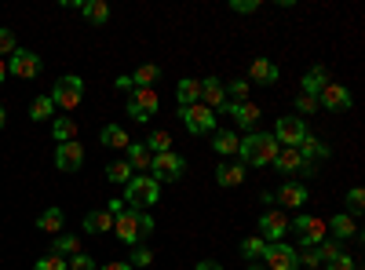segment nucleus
Masks as SVG:
<instances>
[{"instance_id":"1","label":"nucleus","mask_w":365,"mask_h":270,"mask_svg":"<svg viewBox=\"0 0 365 270\" xmlns=\"http://www.w3.org/2000/svg\"><path fill=\"white\" fill-rule=\"evenodd\" d=\"M278 139H274L270 132H249L245 139L237 142V157L245 168H263V165H274V157H278Z\"/></svg>"},{"instance_id":"2","label":"nucleus","mask_w":365,"mask_h":270,"mask_svg":"<svg viewBox=\"0 0 365 270\" xmlns=\"http://www.w3.org/2000/svg\"><path fill=\"white\" fill-rule=\"evenodd\" d=\"M158 197H161V183L150 175H132L125 183V204H132L135 212L146 204H158Z\"/></svg>"},{"instance_id":"3","label":"nucleus","mask_w":365,"mask_h":270,"mask_svg":"<svg viewBox=\"0 0 365 270\" xmlns=\"http://www.w3.org/2000/svg\"><path fill=\"white\" fill-rule=\"evenodd\" d=\"M81 99H84V81H81V77L66 73V77H58V81H55V88H51V103H55L58 110H77Z\"/></svg>"},{"instance_id":"4","label":"nucleus","mask_w":365,"mask_h":270,"mask_svg":"<svg viewBox=\"0 0 365 270\" xmlns=\"http://www.w3.org/2000/svg\"><path fill=\"white\" fill-rule=\"evenodd\" d=\"M289 230L299 234V249H318L325 237H329L325 219H318V216H296V219L289 223Z\"/></svg>"},{"instance_id":"5","label":"nucleus","mask_w":365,"mask_h":270,"mask_svg":"<svg viewBox=\"0 0 365 270\" xmlns=\"http://www.w3.org/2000/svg\"><path fill=\"white\" fill-rule=\"evenodd\" d=\"M182 172H187V157H179L175 150L154 154V161H150V179H158V183H175Z\"/></svg>"},{"instance_id":"6","label":"nucleus","mask_w":365,"mask_h":270,"mask_svg":"<svg viewBox=\"0 0 365 270\" xmlns=\"http://www.w3.org/2000/svg\"><path fill=\"white\" fill-rule=\"evenodd\" d=\"M179 117H182V125H187L190 135H208V132H216V113H212L208 106H201V103L179 106Z\"/></svg>"},{"instance_id":"7","label":"nucleus","mask_w":365,"mask_h":270,"mask_svg":"<svg viewBox=\"0 0 365 270\" xmlns=\"http://www.w3.org/2000/svg\"><path fill=\"white\" fill-rule=\"evenodd\" d=\"M259 259L267 263V270H299L296 249H292L289 242H274V245H267Z\"/></svg>"},{"instance_id":"8","label":"nucleus","mask_w":365,"mask_h":270,"mask_svg":"<svg viewBox=\"0 0 365 270\" xmlns=\"http://www.w3.org/2000/svg\"><path fill=\"white\" fill-rule=\"evenodd\" d=\"M41 55L37 51H29V48H15V55L8 58V73H15L19 81H34L41 73Z\"/></svg>"},{"instance_id":"9","label":"nucleus","mask_w":365,"mask_h":270,"mask_svg":"<svg viewBox=\"0 0 365 270\" xmlns=\"http://www.w3.org/2000/svg\"><path fill=\"white\" fill-rule=\"evenodd\" d=\"M285 234H289V216L278 212V208H267L259 216V237L267 245H274V242H285Z\"/></svg>"},{"instance_id":"10","label":"nucleus","mask_w":365,"mask_h":270,"mask_svg":"<svg viewBox=\"0 0 365 270\" xmlns=\"http://www.w3.org/2000/svg\"><path fill=\"white\" fill-rule=\"evenodd\" d=\"M318 106H325L329 113H347V110L354 106L351 88H344V84H336V81H329V84L322 88V95H318Z\"/></svg>"},{"instance_id":"11","label":"nucleus","mask_w":365,"mask_h":270,"mask_svg":"<svg viewBox=\"0 0 365 270\" xmlns=\"http://www.w3.org/2000/svg\"><path fill=\"white\" fill-rule=\"evenodd\" d=\"M113 234H117V242H125V245H143V237H139V212L135 208H125V212H117L113 216Z\"/></svg>"},{"instance_id":"12","label":"nucleus","mask_w":365,"mask_h":270,"mask_svg":"<svg viewBox=\"0 0 365 270\" xmlns=\"http://www.w3.org/2000/svg\"><path fill=\"white\" fill-rule=\"evenodd\" d=\"M274 168H278L282 175H314V165L303 161L296 146H282L278 157H274Z\"/></svg>"},{"instance_id":"13","label":"nucleus","mask_w":365,"mask_h":270,"mask_svg":"<svg viewBox=\"0 0 365 270\" xmlns=\"http://www.w3.org/2000/svg\"><path fill=\"white\" fill-rule=\"evenodd\" d=\"M270 135L278 139V146H299V139L307 135V125H303V117H278Z\"/></svg>"},{"instance_id":"14","label":"nucleus","mask_w":365,"mask_h":270,"mask_svg":"<svg viewBox=\"0 0 365 270\" xmlns=\"http://www.w3.org/2000/svg\"><path fill=\"white\" fill-rule=\"evenodd\" d=\"M220 113H227V117H234V125L237 128H245V132H256V125H259V106L256 103H227Z\"/></svg>"},{"instance_id":"15","label":"nucleus","mask_w":365,"mask_h":270,"mask_svg":"<svg viewBox=\"0 0 365 270\" xmlns=\"http://www.w3.org/2000/svg\"><path fill=\"white\" fill-rule=\"evenodd\" d=\"M81 165H84V146H81L77 139L55 146V168H58V172H77Z\"/></svg>"},{"instance_id":"16","label":"nucleus","mask_w":365,"mask_h":270,"mask_svg":"<svg viewBox=\"0 0 365 270\" xmlns=\"http://www.w3.org/2000/svg\"><path fill=\"white\" fill-rule=\"evenodd\" d=\"M201 106H208L212 113L227 106V84L220 77H205L201 81Z\"/></svg>"},{"instance_id":"17","label":"nucleus","mask_w":365,"mask_h":270,"mask_svg":"<svg viewBox=\"0 0 365 270\" xmlns=\"http://www.w3.org/2000/svg\"><path fill=\"white\" fill-rule=\"evenodd\" d=\"M245 165H241V161H223L220 168H216V183L223 187V190H234V187H241V183H245Z\"/></svg>"},{"instance_id":"18","label":"nucleus","mask_w":365,"mask_h":270,"mask_svg":"<svg viewBox=\"0 0 365 270\" xmlns=\"http://www.w3.org/2000/svg\"><path fill=\"white\" fill-rule=\"evenodd\" d=\"M274 201L285 204V208H299V204H307V201H311V190L303 187V183H282L278 194H274Z\"/></svg>"},{"instance_id":"19","label":"nucleus","mask_w":365,"mask_h":270,"mask_svg":"<svg viewBox=\"0 0 365 270\" xmlns=\"http://www.w3.org/2000/svg\"><path fill=\"white\" fill-rule=\"evenodd\" d=\"M282 70L270 63V58H252V66H249V84H278Z\"/></svg>"},{"instance_id":"20","label":"nucleus","mask_w":365,"mask_h":270,"mask_svg":"<svg viewBox=\"0 0 365 270\" xmlns=\"http://www.w3.org/2000/svg\"><path fill=\"white\" fill-rule=\"evenodd\" d=\"M325 230H329L332 242H351V237H358V227H354V219L347 212H336V216L325 223Z\"/></svg>"},{"instance_id":"21","label":"nucleus","mask_w":365,"mask_h":270,"mask_svg":"<svg viewBox=\"0 0 365 270\" xmlns=\"http://www.w3.org/2000/svg\"><path fill=\"white\" fill-rule=\"evenodd\" d=\"M296 150H299V157H303V161H311V165H314V161L332 157V146H325V142H322V139H314L311 132L299 139V146H296Z\"/></svg>"},{"instance_id":"22","label":"nucleus","mask_w":365,"mask_h":270,"mask_svg":"<svg viewBox=\"0 0 365 270\" xmlns=\"http://www.w3.org/2000/svg\"><path fill=\"white\" fill-rule=\"evenodd\" d=\"M73 8H77L88 22H96V26H103V22L110 19V4H106V0H73Z\"/></svg>"},{"instance_id":"23","label":"nucleus","mask_w":365,"mask_h":270,"mask_svg":"<svg viewBox=\"0 0 365 270\" xmlns=\"http://www.w3.org/2000/svg\"><path fill=\"white\" fill-rule=\"evenodd\" d=\"M329 84V70L325 66H311L307 73H303V81H299V88H303V95H322V88Z\"/></svg>"},{"instance_id":"24","label":"nucleus","mask_w":365,"mask_h":270,"mask_svg":"<svg viewBox=\"0 0 365 270\" xmlns=\"http://www.w3.org/2000/svg\"><path fill=\"white\" fill-rule=\"evenodd\" d=\"M135 110H143V113H150L154 117L158 113V106H161V99H158V88H132V99H128Z\"/></svg>"},{"instance_id":"25","label":"nucleus","mask_w":365,"mask_h":270,"mask_svg":"<svg viewBox=\"0 0 365 270\" xmlns=\"http://www.w3.org/2000/svg\"><path fill=\"white\" fill-rule=\"evenodd\" d=\"M125 161L132 165L135 175H143V172H150V161H154V154L146 150V142H128V157H125Z\"/></svg>"},{"instance_id":"26","label":"nucleus","mask_w":365,"mask_h":270,"mask_svg":"<svg viewBox=\"0 0 365 270\" xmlns=\"http://www.w3.org/2000/svg\"><path fill=\"white\" fill-rule=\"evenodd\" d=\"M175 99H179V106H194V103H201V81L182 77V81L175 84Z\"/></svg>"},{"instance_id":"27","label":"nucleus","mask_w":365,"mask_h":270,"mask_svg":"<svg viewBox=\"0 0 365 270\" xmlns=\"http://www.w3.org/2000/svg\"><path fill=\"white\" fill-rule=\"evenodd\" d=\"M113 230V216L106 208H96V212L84 216V234H110Z\"/></svg>"},{"instance_id":"28","label":"nucleus","mask_w":365,"mask_h":270,"mask_svg":"<svg viewBox=\"0 0 365 270\" xmlns=\"http://www.w3.org/2000/svg\"><path fill=\"white\" fill-rule=\"evenodd\" d=\"M63 223H66V216H63V208H48V212H41L37 216V230L41 234H63Z\"/></svg>"},{"instance_id":"29","label":"nucleus","mask_w":365,"mask_h":270,"mask_svg":"<svg viewBox=\"0 0 365 270\" xmlns=\"http://www.w3.org/2000/svg\"><path fill=\"white\" fill-rule=\"evenodd\" d=\"M99 139H103V146H110V150H128V132L120 128V125H106L103 132H99Z\"/></svg>"},{"instance_id":"30","label":"nucleus","mask_w":365,"mask_h":270,"mask_svg":"<svg viewBox=\"0 0 365 270\" xmlns=\"http://www.w3.org/2000/svg\"><path fill=\"white\" fill-rule=\"evenodd\" d=\"M51 135H55V142H73L77 139V121H73V117H55V121H51Z\"/></svg>"},{"instance_id":"31","label":"nucleus","mask_w":365,"mask_h":270,"mask_svg":"<svg viewBox=\"0 0 365 270\" xmlns=\"http://www.w3.org/2000/svg\"><path fill=\"white\" fill-rule=\"evenodd\" d=\"M158 81H161V66L158 63H146V66H139L132 73V88H154Z\"/></svg>"},{"instance_id":"32","label":"nucleus","mask_w":365,"mask_h":270,"mask_svg":"<svg viewBox=\"0 0 365 270\" xmlns=\"http://www.w3.org/2000/svg\"><path fill=\"white\" fill-rule=\"evenodd\" d=\"M143 142H146L150 154H168V150H172V132H168V128H154Z\"/></svg>"},{"instance_id":"33","label":"nucleus","mask_w":365,"mask_h":270,"mask_svg":"<svg viewBox=\"0 0 365 270\" xmlns=\"http://www.w3.org/2000/svg\"><path fill=\"white\" fill-rule=\"evenodd\" d=\"M81 252V237H73V234H58L55 242H51V256H77Z\"/></svg>"},{"instance_id":"34","label":"nucleus","mask_w":365,"mask_h":270,"mask_svg":"<svg viewBox=\"0 0 365 270\" xmlns=\"http://www.w3.org/2000/svg\"><path fill=\"white\" fill-rule=\"evenodd\" d=\"M51 113H55L51 95H37L34 103H29V121H51Z\"/></svg>"},{"instance_id":"35","label":"nucleus","mask_w":365,"mask_h":270,"mask_svg":"<svg viewBox=\"0 0 365 270\" xmlns=\"http://www.w3.org/2000/svg\"><path fill=\"white\" fill-rule=\"evenodd\" d=\"M237 142H241V139H237L234 132H220L216 139H212V150H216L220 157H234V154H237Z\"/></svg>"},{"instance_id":"36","label":"nucleus","mask_w":365,"mask_h":270,"mask_svg":"<svg viewBox=\"0 0 365 270\" xmlns=\"http://www.w3.org/2000/svg\"><path fill=\"white\" fill-rule=\"evenodd\" d=\"M132 175H135V172H132L128 161H110V165H106V179H110V183H117V187H125Z\"/></svg>"},{"instance_id":"37","label":"nucleus","mask_w":365,"mask_h":270,"mask_svg":"<svg viewBox=\"0 0 365 270\" xmlns=\"http://www.w3.org/2000/svg\"><path fill=\"white\" fill-rule=\"evenodd\" d=\"M249 92H252V84L241 77V81H230L227 84V103H249Z\"/></svg>"},{"instance_id":"38","label":"nucleus","mask_w":365,"mask_h":270,"mask_svg":"<svg viewBox=\"0 0 365 270\" xmlns=\"http://www.w3.org/2000/svg\"><path fill=\"white\" fill-rule=\"evenodd\" d=\"M263 249H267V242L256 234V237H245V242H241V256H245L249 263H256L259 256H263Z\"/></svg>"},{"instance_id":"39","label":"nucleus","mask_w":365,"mask_h":270,"mask_svg":"<svg viewBox=\"0 0 365 270\" xmlns=\"http://www.w3.org/2000/svg\"><path fill=\"white\" fill-rule=\"evenodd\" d=\"M365 212V190L361 187H351L347 190V216L354 219V216H361Z\"/></svg>"},{"instance_id":"40","label":"nucleus","mask_w":365,"mask_h":270,"mask_svg":"<svg viewBox=\"0 0 365 270\" xmlns=\"http://www.w3.org/2000/svg\"><path fill=\"white\" fill-rule=\"evenodd\" d=\"M314 252H318V259H322V263H332V259H336L344 249H340V242H332V237H325V242H322Z\"/></svg>"},{"instance_id":"41","label":"nucleus","mask_w":365,"mask_h":270,"mask_svg":"<svg viewBox=\"0 0 365 270\" xmlns=\"http://www.w3.org/2000/svg\"><path fill=\"white\" fill-rule=\"evenodd\" d=\"M150 263H154V252H150L146 245H135V249H132V259H128V266L135 270V266H150Z\"/></svg>"},{"instance_id":"42","label":"nucleus","mask_w":365,"mask_h":270,"mask_svg":"<svg viewBox=\"0 0 365 270\" xmlns=\"http://www.w3.org/2000/svg\"><path fill=\"white\" fill-rule=\"evenodd\" d=\"M66 270H96V259H91L88 252H77L66 259Z\"/></svg>"},{"instance_id":"43","label":"nucleus","mask_w":365,"mask_h":270,"mask_svg":"<svg viewBox=\"0 0 365 270\" xmlns=\"http://www.w3.org/2000/svg\"><path fill=\"white\" fill-rule=\"evenodd\" d=\"M34 270H66V259L63 256H41L34 263Z\"/></svg>"},{"instance_id":"44","label":"nucleus","mask_w":365,"mask_h":270,"mask_svg":"<svg viewBox=\"0 0 365 270\" xmlns=\"http://www.w3.org/2000/svg\"><path fill=\"white\" fill-rule=\"evenodd\" d=\"M15 48H19L15 33H11V29H0V58H4V55H15Z\"/></svg>"},{"instance_id":"45","label":"nucleus","mask_w":365,"mask_h":270,"mask_svg":"<svg viewBox=\"0 0 365 270\" xmlns=\"http://www.w3.org/2000/svg\"><path fill=\"white\" fill-rule=\"evenodd\" d=\"M296 110H299V117H311V113L318 110V99H314V95H303V92H299V95H296Z\"/></svg>"},{"instance_id":"46","label":"nucleus","mask_w":365,"mask_h":270,"mask_svg":"<svg viewBox=\"0 0 365 270\" xmlns=\"http://www.w3.org/2000/svg\"><path fill=\"white\" fill-rule=\"evenodd\" d=\"M329 270H358V259L354 256H347V252H340L336 259H332V263H325Z\"/></svg>"},{"instance_id":"47","label":"nucleus","mask_w":365,"mask_h":270,"mask_svg":"<svg viewBox=\"0 0 365 270\" xmlns=\"http://www.w3.org/2000/svg\"><path fill=\"white\" fill-rule=\"evenodd\" d=\"M230 11H237V15H249V11H259V0H230Z\"/></svg>"},{"instance_id":"48","label":"nucleus","mask_w":365,"mask_h":270,"mask_svg":"<svg viewBox=\"0 0 365 270\" xmlns=\"http://www.w3.org/2000/svg\"><path fill=\"white\" fill-rule=\"evenodd\" d=\"M154 234V216H146V212H139V237L146 242V237Z\"/></svg>"},{"instance_id":"49","label":"nucleus","mask_w":365,"mask_h":270,"mask_svg":"<svg viewBox=\"0 0 365 270\" xmlns=\"http://www.w3.org/2000/svg\"><path fill=\"white\" fill-rule=\"evenodd\" d=\"M128 117H132V121H139V125H150V121H154V117H150V113H143V110H135L132 103H128Z\"/></svg>"},{"instance_id":"50","label":"nucleus","mask_w":365,"mask_h":270,"mask_svg":"<svg viewBox=\"0 0 365 270\" xmlns=\"http://www.w3.org/2000/svg\"><path fill=\"white\" fill-rule=\"evenodd\" d=\"M194 270H223V266H220V263H216V259H201V263H197V266H194Z\"/></svg>"},{"instance_id":"51","label":"nucleus","mask_w":365,"mask_h":270,"mask_svg":"<svg viewBox=\"0 0 365 270\" xmlns=\"http://www.w3.org/2000/svg\"><path fill=\"white\" fill-rule=\"evenodd\" d=\"M96 270H132L128 263H103V266H96Z\"/></svg>"},{"instance_id":"52","label":"nucleus","mask_w":365,"mask_h":270,"mask_svg":"<svg viewBox=\"0 0 365 270\" xmlns=\"http://www.w3.org/2000/svg\"><path fill=\"white\" fill-rule=\"evenodd\" d=\"M117 88L120 92H132V77H117Z\"/></svg>"},{"instance_id":"53","label":"nucleus","mask_w":365,"mask_h":270,"mask_svg":"<svg viewBox=\"0 0 365 270\" xmlns=\"http://www.w3.org/2000/svg\"><path fill=\"white\" fill-rule=\"evenodd\" d=\"M4 77H8V58H0V84H4Z\"/></svg>"},{"instance_id":"54","label":"nucleus","mask_w":365,"mask_h":270,"mask_svg":"<svg viewBox=\"0 0 365 270\" xmlns=\"http://www.w3.org/2000/svg\"><path fill=\"white\" fill-rule=\"evenodd\" d=\"M8 125V110H4V103H0V128Z\"/></svg>"},{"instance_id":"55","label":"nucleus","mask_w":365,"mask_h":270,"mask_svg":"<svg viewBox=\"0 0 365 270\" xmlns=\"http://www.w3.org/2000/svg\"><path fill=\"white\" fill-rule=\"evenodd\" d=\"M249 270H267V266H249Z\"/></svg>"}]
</instances>
